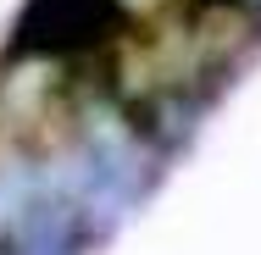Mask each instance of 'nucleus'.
<instances>
[{
  "label": "nucleus",
  "mask_w": 261,
  "mask_h": 255,
  "mask_svg": "<svg viewBox=\"0 0 261 255\" xmlns=\"http://www.w3.org/2000/svg\"><path fill=\"white\" fill-rule=\"evenodd\" d=\"M122 0H28L11 22V61H56L111 39Z\"/></svg>",
  "instance_id": "nucleus-1"
},
{
  "label": "nucleus",
  "mask_w": 261,
  "mask_h": 255,
  "mask_svg": "<svg viewBox=\"0 0 261 255\" xmlns=\"http://www.w3.org/2000/svg\"><path fill=\"white\" fill-rule=\"evenodd\" d=\"M211 6H233V11H261V0H211Z\"/></svg>",
  "instance_id": "nucleus-2"
}]
</instances>
